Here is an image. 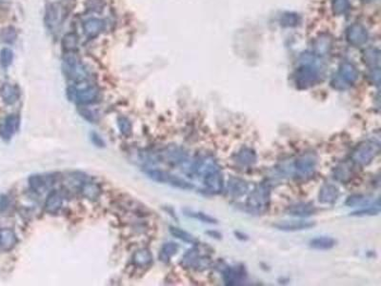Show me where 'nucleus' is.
<instances>
[{
	"label": "nucleus",
	"instance_id": "13",
	"mask_svg": "<svg viewBox=\"0 0 381 286\" xmlns=\"http://www.w3.org/2000/svg\"><path fill=\"white\" fill-rule=\"evenodd\" d=\"M19 128V118L17 115H9L0 123V136L9 141Z\"/></svg>",
	"mask_w": 381,
	"mask_h": 286
},
{
	"label": "nucleus",
	"instance_id": "19",
	"mask_svg": "<svg viewBox=\"0 0 381 286\" xmlns=\"http://www.w3.org/2000/svg\"><path fill=\"white\" fill-rule=\"evenodd\" d=\"M63 205V196L58 190H52L46 198L44 210L50 215L58 214Z\"/></svg>",
	"mask_w": 381,
	"mask_h": 286
},
{
	"label": "nucleus",
	"instance_id": "24",
	"mask_svg": "<svg viewBox=\"0 0 381 286\" xmlns=\"http://www.w3.org/2000/svg\"><path fill=\"white\" fill-rule=\"evenodd\" d=\"M338 244L337 240L331 236H316L309 242V246L318 251H328L332 249Z\"/></svg>",
	"mask_w": 381,
	"mask_h": 286
},
{
	"label": "nucleus",
	"instance_id": "31",
	"mask_svg": "<svg viewBox=\"0 0 381 286\" xmlns=\"http://www.w3.org/2000/svg\"><path fill=\"white\" fill-rule=\"evenodd\" d=\"M362 59H363V61L367 66L372 67L373 69L379 68L380 53L377 49L371 48V49L365 51Z\"/></svg>",
	"mask_w": 381,
	"mask_h": 286
},
{
	"label": "nucleus",
	"instance_id": "39",
	"mask_svg": "<svg viewBox=\"0 0 381 286\" xmlns=\"http://www.w3.org/2000/svg\"><path fill=\"white\" fill-rule=\"evenodd\" d=\"M350 2L349 0H334L332 2V11L336 15H343L349 10Z\"/></svg>",
	"mask_w": 381,
	"mask_h": 286
},
{
	"label": "nucleus",
	"instance_id": "2",
	"mask_svg": "<svg viewBox=\"0 0 381 286\" xmlns=\"http://www.w3.org/2000/svg\"><path fill=\"white\" fill-rule=\"evenodd\" d=\"M213 249L208 245L194 244V247L183 255L179 264L183 268L195 271H203L211 267Z\"/></svg>",
	"mask_w": 381,
	"mask_h": 286
},
{
	"label": "nucleus",
	"instance_id": "33",
	"mask_svg": "<svg viewBox=\"0 0 381 286\" xmlns=\"http://www.w3.org/2000/svg\"><path fill=\"white\" fill-rule=\"evenodd\" d=\"M379 212H380V203H379V200H377V202H375V205H373V207L366 206L365 208H362L360 210L350 213V216L351 217H359V218L373 217V216H377L379 214Z\"/></svg>",
	"mask_w": 381,
	"mask_h": 286
},
{
	"label": "nucleus",
	"instance_id": "23",
	"mask_svg": "<svg viewBox=\"0 0 381 286\" xmlns=\"http://www.w3.org/2000/svg\"><path fill=\"white\" fill-rule=\"evenodd\" d=\"M18 243L17 234L12 229H3L0 231V249L4 252L13 250Z\"/></svg>",
	"mask_w": 381,
	"mask_h": 286
},
{
	"label": "nucleus",
	"instance_id": "45",
	"mask_svg": "<svg viewBox=\"0 0 381 286\" xmlns=\"http://www.w3.org/2000/svg\"><path fill=\"white\" fill-rule=\"evenodd\" d=\"M234 235H235V236H236L237 239L241 240V241H246V240H248V236H246L245 234H243V233H241V232H234Z\"/></svg>",
	"mask_w": 381,
	"mask_h": 286
},
{
	"label": "nucleus",
	"instance_id": "8",
	"mask_svg": "<svg viewBox=\"0 0 381 286\" xmlns=\"http://www.w3.org/2000/svg\"><path fill=\"white\" fill-rule=\"evenodd\" d=\"M148 177L154 181L158 183H163L168 185L173 186L174 188H178L181 190H192L194 189V185L189 181L185 180L182 177H177L168 171L159 170V169H151L147 172Z\"/></svg>",
	"mask_w": 381,
	"mask_h": 286
},
{
	"label": "nucleus",
	"instance_id": "4",
	"mask_svg": "<svg viewBox=\"0 0 381 286\" xmlns=\"http://www.w3.org/2000/svg\"><path fill=\"white\" fill-rule=\"evenodd\" d=\"M380 152V143L373 139L359 143L351 155L352 162L359 166H367Z\"/></svg>",
	"mask_w": 381,
	"mask_h": 286
},
{
	"label": "nucleus",
	"instance_id": "37",
	"mask_svg": "<svg viewBox=\"0 0 381 286\" xmlns=\"http://www.w3.org/2000/svg\"><path fill=\"white\" fill-rule=\"evenodd\" d=\"M14 60V53L9 48H4L0 51V65L1 67L8 68Z\"/></svg>",
	"mask_w": 381,
	"mask_h": 286
},
{
	"label": "nucleus",
	"instance_id": "44",
	"mask_svg": "<svg viewBox=\"0 0 381 286\" xmlns=\"http://www.w3.org/2000/svg\"><path fill=\"white\" fill-rule=\"evenodd\" d=\"M207 234L211 237H214V239H216V240H221L222 239V235L219 232H217V231H208Z\"/></svg>",
	"mask_w": 381,
	"mask_h": 286
},
{
	"label": "nucleus",
	"instance_id": "5",
	"mask_svg": "<svg viewBox=\"0 0 381 286\" xmlns=\"http://www.w3.org/2000/svg\"><path fill=\"white\" fill-rule=\"evenodd\" d=\"M358 78V71L352 63L345 62L340 65L339 72L332 76L331 86L337 91H345L355 84Z\"/></svg>",
	"mask_w": 381,
	"mask_h": 286
},
{
	"label": "nucleus",
	"instance_id": "42",
	"mask_svg": "<svg viewBox=\"0 0 381 286\" xmlns=\"http://www.w3.org/2000/svg\"><path fill=\"white\" fill-rule=\"evenodd\" d=\"M90 137H91V142L93 143V145H96L97 147H99V148H104L105 147L106 143L99 133L91 132L90 134Z\"/></svg>",
	"mask_w": 381,
	"mask_h": 286
},
{
	"label": "nucleus",
	"instance_id": "22",
	"mask_svg": "<svg viewBox=\"0 0 381 286\" xmlns=\"http://www.w3.org/2000/svg\"><path fill=\"white\" fill-rule=\"evenodd\" d=\"M0 97L7 105H13L20 98V92L17 86L11 83H4L0 87Z\"/></svg>",
	"mask_w": 381,
	"mask_h": 286
},
{
	"label": "nucleus",
	"instance_id": "38",
	"mask_svg": "<svg viewBox=\"0 0 381 286\" xmlns=\"http://www.w3.org/2000/svg\"><path fill=\"white\" fill-rule=\"evenodd\" d=\"M280 22H281V25L284 26V27H296V26L299 25V23L300 22V18L296 14L287 13V14H284L282 16Z\"/></svg>",
	"mask_w": 381,
	"mask_h": 286
},
{
	"label": "nucleus",
	"instance_id": "15",
	"mask_svg": "<svg viewBox=\"0 0 381 286\" xmlns=\"http://www.w3.org/2000/svg\"><path fill=\"white\" fill-rule=\"evenodd\" d=\"M227 194L234 198L239 199L243 197L249 192V184L246 180L241 177H231L227 182Z\"/></svg>",
	"mask_w": 381,
	"mask_h": 286
},
{
	"label": "nucleus",
	"instance_id": "16",
	"mask_svg": "<svg viewBox=\"0 0 381 286\" xmlns=\"http://www.w3.org/2000/svg\"><path fill=\"white\" fill-rule=\"evenodd\" d=\"M77 192L89 201H98L101 195V188L99 184L90 180L88 177H85L77 189Z\"/></svg>",
	"mask_w": 381,
	"mask_h": 286
},
{
	"label": "nucleus",
	"instance_id": "29",
	"mask_svg": "<svg viewBox=\"0 0 381 286\" xmlns=\"http://www.w3.org/2000/svg\"><path fill=\"white\" fill-rule=\"evenodd\" d=\"M61 16L62 13L58 5L51 4L46 11L45 22L50 29H54L61 22Z\"/></svg>",
	"mask_w": 381,
	"mask_h": 286
},
{
	"label": "nucleus",
	"instance_id": "20",
	"mask_svg": "<svg viewBox=\"0 0 381 286\" xmlns=\"http://www.w3.org/2000/svg\"><path fill=\"white\" fill-rule=\"evenodd\" d=\"M153 263V255L148 248H141L133 253L132 264L135 268H149Z\"/></svg>",
	"mask_w": 381,
	"mask_h": 286
},
{
	"label": "nucleus",
	"instance_id": "9",
	"mask_svg": "<svg viewBox=\"0 0 381 286\" xmlns=\"http://www.w3.org/2000/svg\"><path fill=\"white\" fill-rule=\"evenodd\" d=\"M63 73L67 78L75 81H84L89 77V72L79 62L74 54H67L63 59Z\"/></svg>",
	"mask_w": 381,
	"mask_h": 286
},
{
	"label": "nucleus",
	"instance_id": "35",
	"mask_svg": "<svg viewBox=\"0 0 381 286\" xmlns=\"http://www.w3.org/2000/svg\"><path fill=\"white\" fill-rule=\"evenodd\" d=\"M77 44H78V37L74 33L67 34L66 35H64L62 39V46L64 50L67 52H73L77 48Z\"/></svg>",
	"mask_w": 381,
	"mask_h": 286
},
{
	"label": "nucleus",
	"instance_id": "21",
	"mask_svg": "<svg viewBox=\"0 0 381 286\" xmlns=\"http://www.w3.org/2000/svg\"><path fill=\"white\" fill-rule=\"evenodd\" d=\"M334 178L342 183H346L352 179L354 176V168H353V162H342L340 163L332 172Z\"/></svg>",
	"mask_w": 381,
	"mask_h": 286
},
{
	"label": "nucleus",
	"instance_id": "46",
	"mask_svg": "<svg viewBox=\"0 0 381 286\" xmlns=\"http://www.w3.org/2000/svg\"><path fill=\"white\" fill-rule=\"evenodd\" d=\"M362 1H364V2H368L369 0H362Z\"/></svg>",
	"mask_w": 381,
	"mask_h": 286
},
{
	"label": "nucleus",
	"instance_id": "30",
	"mask_svg": "<svg viewBox=\"0 0 381 286\" xmlns=\"http://www.w3.org/2000/svg\"><path fill=\"white\" fill-rule=\"evenodd\" d=\"M169 231L172 236H174L175 239L180 240L181 242H184L186 244H196L199 243V240L196 236H193L190 233L181 228L170 226Z\"/></svg>",
	"mask_w": 381,
	"mask_h": 286
},
{
	"label": "nucleus",
	"instance_id": "43",
	"mask_svg": "<svg viewBox=\"0 0 381 286\" xmlns=\"http://www.w3.org/2000/svg\"><path fill=\"white\" fill-rule=\"evenodd\" d=\"M9 206H10V200H9L8 196L2 195L0 197V210L5 211L8 209Z\"/></svg>",
	"mask_w": 381,
	"mask_h": 286
},
{
	"label": "nucleus",
	"instance_id": "6",
	"mask_svg": "<svg viewBox=\"0 0 381 286\" xmlns=\"http://www.w3.org/2000/svg\"><path fill=\"white\" fill-rule=\"evenodd\" d=\"M67 97L69 101H75L80 106H86L97 102L100 97V89L96 85H87L81 89L70 86L67 89Z\"/></svg>",
	"mask_w": 381,
	"mask_h": 286
},
{
	"label": "nucleus",
	"instance_id": "41",
	"mask_svg": "<svg viewBox=\"0 0 381 286\" xmlns=\"http://www.w3.org/2000/svg\"><path fill=\"white\" fill-rule=\"evenodd\" d=\"M79 114H80V116H81L84 119H86V120L89 121L90 123H94L96 120H97V116L94 115V113H93L91 110L84 108L83 106L81 109H79Z\"/></svg>",
	"mask_w": 381,
	"mask_h": 286
},
{
	"label": "nucleus",
	"instance_id": "40",
	"mask_svg": "<svg viewBox=\"0 0 381 286\" xmlns=\"http://www.w3.org/2000/svg\"><path fill=\"white\" fill-rule=\"evenodd\" d=\"M1 37H2V40L4 42H14L17 38V32L13 27H9V28H6L2 31Z\"/></svg>",
	"mask_w": 381,
	"mask_h": 286
},
{
	"label": "nucleus",
	"instance_id": "25",
	"mask_svg": "<svg viewBox=\"0 0 381 286\" xmlns=\"http://www.w3.org/2000/svg\"><path fill=\"white\" fill-rule=\"evenodd\" d=\"M54 182L52 177L43 176V175H33L29 177V185L30 188L35 193H40L46 190L51 183Z\"/></svg>",
	"mask_w": 381,
	"mask_h": 286
},
{
	"label": "nucleus",
	"instance_id": "12",
	"mask_svg": "<svg viewBox=\"0 0 381 286\" xmlns=\"http://www.w3.org/2000/svg\"><path fill=\"white\" fill-rule=\"evenodd\" d=\"M273 227L283 232H298L304 231L311 228L315 227V221H308V220H285L276 222L273 225Z\"/></svg>",
	"mask_w": 381,
	"mask_h": 286
},
{
	"label": "nucleus",
	"instance_id": "11",
	"mask_svg": "<svg viewBox=\"0 0 381 286\" xmlns=\"http://www.w3.org/2000/svg\"><path fill=\"white\" fill-rule=\"evenodd\" d=\"M232 160L241 167H252L257 163V152L251 147L243 146L233 154Z\"/></svg>",
	"mask_w": 381,
	"mask_h": 286
},
{
	"label": "nucleus",
	"instance_id": "3",
	"mask_svg": "<svg viewBox=\"0 0 381 286\" xmlns=\"http://www.w3.org/2000/svg\"><path fill=\"white\" fill-rule=\"evenodd\" d=\"M271 189L265 183H260L249 194L246 200V209L252 214L263 215L270 208Z\"/></svg>",
	"mask_w": 381,
	"mask_h": 286
},
{
	"label": "nucleus",
	"instance_id": "36",
	"mask_svg": "<svg viewBox=\"0 0 381 286\" xmlns=\"http://www.w3.org/2000/svg\"><path fill=\"white\" fill-rule=\"evenodd\" d=\"M368 202H369V199L366 196L360 195V194H355L348 197V199L345 202V204L349 207H355V206H362L367 204Z\"/></svg>",
	"mask_w": 381,
	"mask_h": 286
},
{
	"label": "nucleus",
	"instance_id": "7",
	"mask_svg": "<svg viewBox=\"0 0 381 286\" xmlns=\"http://www.w3.org/2000/svg\"><path fill=\"white\" fill-rule=\"evenodd\" d=\"M317 166V156L314 152H307L299 156L293 164L295 176L306 179L315 174Z\"/></svg>",
	"mask_w": 381,
	"mask_h": 286
},
{
	"label": "nucleus",
	"instance_id": "27",
	"mask_svg": "<svg viewBox=\"0 0 381 286\" xmlns=\"http://www.w3.org/2000/svg\"><path fill=\"white\" fill-rule=\"evenodd\" d=\"M179 250V245L173 242H169L162 245L158 254V260L163 263H169Z\"/></svg>",
	"mask_w": 381,
	"mask_h": 286
},
{
	"label": "nucleus",
	"instance_id": "10",
	"mask_svg": "<svg viewBox=\"0 0 381 286\" xmlns=\"http://www.w3.org/2000/svg\"><path fill=\"white\" fill-rule=\"evenodd\" d=\"M247 271L244 265L228 266L222 272V278L226 285H242L247 280Z\"/></svg>",
	"mask_w": 381,
	"mask_h": 286
},
{
	"label": "nucleus",
	"instance_id": "34",
	"mask_svg": "<svg viewBox=\"0 0 381 286\" xmlns=\"http://www.w3.org/2000/svg\"><path fill=\"white\" fill-rule=\"evenodd\" d=\"M117 126L121 135H124L125 137H129L133 134V124L131 120L126 117L117 118Z\"/></svg>",
	"mask_w": 381,
	"mask_h": 286
},
{
	"label": "nucleus",
	"instance_id": "28",
	"mask_svg": "<svg viewBox=\"0 0 381 286\" xmlns=\"http://www.w3.org/2000/svg\"><path fill=\"white\" fill-rule=\"evenodd\" d=\"M332 47V39L327 34H322L315 39L314 43V50L318 56H325L330 53Z\"/></svg>",
	"mask_w": 381,
	"mask_h": 286
},
{
	"label": "nucleus",
	"instance_id": "14",
	"mask_svg": "<svg viewBox=\"0 0 381 286\" xmlns=\"http://www.w3.org/2000/svg\"><path fill=\"white\" fill-rule=\"evenodd\" d=\"M340 192L338 186L331 183H325L320 187L318 192V202L321 204L334 205L340 199Z\"/></svg>",
	"mask_w": 381,
	"mask_h": 286
},
{
	"label": "nucleus",
	"instance_id": "32",
	"mask_svg": "<svg viewBox=\"0 0 381 286\" xmlns=\"http://www.w3.org/2000/svg\"><path fill=\"white\" fill-rule=\"evenodd\" d=\"M183 213L185 216L192 218V219H199L201 222L209 223V224H217V219L214 217L208 215L206 213H203L201 211H195L192 209H184Z\"/></svg>",
	"mask_w": 381,
	"mask_h": 286
},
{
	"label": "nucleus",
	"instance_id": "26",
	"mask_svg": "<svg viewBox=\"0 0 381 286\" xmlns=\"http://www.w3.org/2000/svg\"><path fill=\"white\" fill-rule=\"evenodd\" d=\"M103 28L104 22L99 18H91L83 23V31L90 38L98 36L102 32Z\"/></svg>",
	"mask_w": 381,
	"mask_h": 286
},
{
	"label": "nucleus",
	"instance_id": "18",
	"mask_svg": "<svg viewBox=\"0 0 381 286\" xmlns=\"http://www.w3.org/2000/svg\"><path fill=\"white\" fill-rule=\"evenodd\" d=\"M315 205L311 202H299L291 205L287 209L288 215L299 218L311 217L312 215H315Z\"/></svg>",
	"mask_w": 381,
	"mask_h": 286
},
{
	"label": "nucleus",
	"instance_id": "1",
	"mask_svg": "<svg viewBox=\"0 0 381 286\" xmlns=\"http://www.w3.org/2000/svg\"><path fill=\"white\" fill-rule=\"evenodd\" d=\"M301 61H303L302 65L294 74V82L299 90H307L320 81L321 74L314 56L303 55Z\"/></svg>",
	"mask_w": 381,
	"mask_h": 286
},
{
	"label": "nucleus",
	"instance_id": "17",
	"mask_svg": "<svg viewBox=\"0 0 381 286\" xmlns=\"http://www.w3.org/2000/svg\"><path fill=\"white\" fill-rule=\"evenodd\" d=\"M348 42L353 46L363 45L368 40V33L364 27L360 24L350 26L346 34Z\"/></svg>",
	"mask_w": 381,
	"mask_h": 286
}]
</instances>
